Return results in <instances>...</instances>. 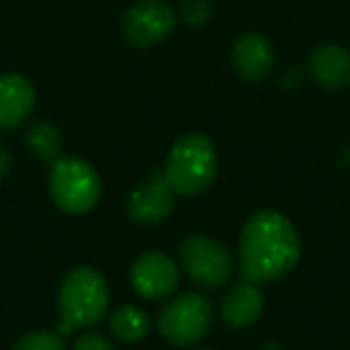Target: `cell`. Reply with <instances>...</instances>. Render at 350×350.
<instances>
[{
    "instance_id": "obj_13",
    "label": "cell",
    "mask_w": 350,
    "mask_h": 350,
    "mask_svg": "<svg viewBox=\"0 0 350 350\" xmlns=\"http://www.w3.org/2000/svg\"><path fill=\"white\" fill-rule=\"evenodd\" d=\"M310 75L326 89L350 87V51L338 44H326L312 51Z\"/></svg>"
},
{
    "instance_id": "obj_9",
    "label": "cell",
    "mask_w": 350,
    "mask_h": 350,
    "mask_svg": "<svg viewBox=\"0 0 350 350\" xmlns=\"http://www.w3.org/2000/svg\"><path fill=\"white\" fill-rule=\"evenodd\" d=\"M175 206V192L163 178V173H154L142 187L127 195L125 211L135 224L156 226L163 224Z\"/></svg>"
},
{
    "instance_id": "obj_17",
    "label": "cell",
    "mask_w": 350,
    "mask_h": 350,
    "mask_svg": "<svg viewBox=\"0 0 350 350\" xmlns=\"http://www.w3.org/2000/svg\"><path fill=\"white\" fill-rule=\"evenodd\" d=\"M211 15H214V3L211 0H183L180 17L185 25L202 27L211 20Z\"/></svg>"
},
{
    "instance_id": "obj_4",
    "label": "cell",
    "mask_w": 350,
    "mask_h": 350,
    "mask_svg": "<svg viewBox=\"0 0 350 350\" xmlns=\"http://www.w3.org/2000/svg\"><path fill=\"white\" fill-rule=\"evenodd\" d=\"M51 200L65 214H89L101 200V178L89 161L77 156H58L49 173Z\"/></svg>"
},
{
    "instance_id": "obj_10",
    "label": "cell",
    "mask_w": 350,
    "mask_h": 350,
    "mask_svg": "<svg viewBox=\"0 0 350 350\" xmlns=\"http://www.w3.org/2000/svg\"><path fill=\"white\" fill-rule=\"evenodd\" d=\"M276 55L273 46L259 31H247L233 46V68L247 82H262L271 75Z\"/></svg>"
},
{
    "instance_id": "obj_19",
    "label": "cell",
    "mask_w": 350,
    "mask_h": 350,
    "mask_svg": "<svg viewBox=\"0 0 350 350\" xmlns=\"http://www.w3.org/2000/svg\"><path fill=\"white\" fill-rule=\"evenodd\" d=\"M10 165H12L10 151H8L5 146H0V183L8 178V173H10Z\"/></svg>"
},
{
    "instance_id": "obj_12",
    "label": "cell",
    "mask_w": 350,
    "mask_h": 350,
    "mask_svg": "<svg viewBox=\"0 0 350 350\" xmlns=\"http://www.w3.org/2000/svg\"><path fill=\"white\" fill-rule=\"evenodd\" d=\"M264 312V293L259 283L240 281L226 291L221 297V317L233 329H247L262 317Z\"/></svg>"
},
{
    "instance_id": "obj_15",
    "label": "cell",
    "mask_w": 350,
    "mask_h": 350,
    "mask_svg": "<svg viewBox=\"0 0 350 350\" xmlns=\"http://www.w3.org/2000/svg\"><path fill=\"white\" fill-rule=\"evenodd\" d=\"M27 146L36 159L46 161V163H53L60 154V130L51 122H34V125L27 130Z\"/></svg>"
},
{
    "instance_id": "obj_1",
    "label": "cell",
    "mask_w": 350,
    "mask_h": 350,
    "mask_svg": "<svg viewBox=\"0 0 350 350\" xmlns=\"http://www.w3.org/2000/svg\"><path fill=\"white\" fill-rule=\"evenodd\" d=\"M300 238L288 216L273 209H259L245 221L238 245L240 276L252 283L283 278L300 262Z\"/></svg>"
},
{
    "instance_id": "obj_5",
    "label": "cell",
    "mask_w": 350,
    "mask_h": 350,
    "mask_svg": "<svg viewBox=\"0 0 350 350\" xmlns=\"http://www.w3.org/2000/svg\"><path fill=\"white\" fill-rule=\"evenodd\" d=\"M214 324V305L200 293H183L173 297L159 314V334L178 348L200 343Z\"/></svg>"
},
{
    "instance_id": "obj_6",
    "label": "cell",
    "mask_w": 350,
    "mask_h": 350,
    "mask_svg": "<svg viewBox=\"0 0 350 350\" xmlns=\"http://www.w3.org/2000/svg\"><path fill=\"white\" fill-rule=\"evenodd\" d=\"M185 273L202 288H221L233 276V254L211 235H187L178 247Z\"/></svg>"
},
{
    "instance_id": "obj_3",
    "label": "cell",
    "mask_w": 350,
    "mask_h": 350,
    "mask_svg": "<svg viewBox=\"0 0 350 350\" xmlns=\"http://www.w3.org/2000/svg\"><path fill=\"white\" fill-rule=\"evenodd\" d=\"M219 159L214 142L202 132H187L168 151L163 178L175 195H200L216 180Z\"/></svg>"
},
{
    "instance_id": "obj_8",
    "label": "cell",
    "mask_w": 350,
    "mask_h": 350,
    "mask_svg": "<svg viewBox=\"0 0 350 350\" xmlns=\"http://www.w3.org/2000/svg\"><path fill=\"white\" fill-rule=\"evenodd\" d=\"M130 283L144 300H163L180 286V269L165 252H144L132 262Z\"/></svg>"
},
{
    "instance_id": "obj_11",
    "label": "cell",
    "mask_w": 350,
    "mask_h": 350,
    "mask_svg": "<svg viewBox=\"0 0 350 350\" xmlns=\"http://www.w3.org/2000/svg\"><path fill=\"white\" fill-rule=\"evenodd\" d=\"M36 103L34 84L17 72L0 75V132H10L29 118Z\"/></svg>"
},
{
    "instance_id": "obj_7",
    "label": "cell",
    "mask_w": 350,
    "mask_h": 350,
    "mask_svg": "<svg viewBox=\"0 0 350 350\" xmlns=\"http://www.w3.org/2000/svg\"><path fill=\"white\" fill-rule=\"evenodd\" d=\"M122 36L135 49H151L175 29V12L163 0H139L120 20Z\"/></svg>"
},
{
    "instance_id": "obj_18",
    "label": "cell",
    "mask_w": 350,
    "mask_h": 350,
    "mask_svg": "<svg viewBox=\"0 0 350 350\" xmlns=\"http://www.w3.org/2000/svg\"><path fill=\"white\" fill-rule=\"evenodd\" d=\"M72 350H116V345H113L106 336L87 331V334H82L77 340H75Z\"/></svg>"
},
{
    "instance_id": "obj_2",
    "label": "cell",
    "mask_w": 350,
    "mask_h": 350,
    "mask_svg": "<svg viewBox=\"0 0 350 350\" xmlns=\"http://www.w3.org/2000/svg\"><path fill=\"white\" fill-rule=\"evenodd\" d=\"M111 307V288L106 278L92 267H75L65 273L58 288V334L92 329Z\"/></svg>"
},
{
    "instance_id": "obj_16",
    "label": "cell",
    "mask_w": 350,
    "mask_h": 350,
    "mask_svg": "<svg viewBox=\"0 0 350 350\" xmlns=\"http://www.w3.org/2000/svg\"><path fill=\"white\" fill-rule=\"evenodd\" d=\"M12 350H68L58 331H29L15 343Z\"/></svg>"
},
{
    "instance_id": "obj_14",
    "label": "cell",
    "mask_w": 350,
    "mask_h": 350,
    "mask_svg": "<svg viewBox=\"0 0 350 350\" xmlns=\"http://www.w3.org/2000/svg\"><path fill=\"white\" fill-rule=\"evenodd\" d=\"M108 329L122 343H137L151 331V317L137 305H120L108 317Z\"/></svg>"
},
{
    "instance_id": "obj_20",
    "label": "cell",
    "mask_w": 350,
    "mask_h": 350,
    "mask_svg": "<svg viewBox=\"0 0 350 350\" xmlns=\"http://www.w3.org/2000/svg\"><path fill=\"white\" fill-rule=\"evenodd\" d=\"M200 350H211V348H200Z\"/></svg>"
}]
</instances>
